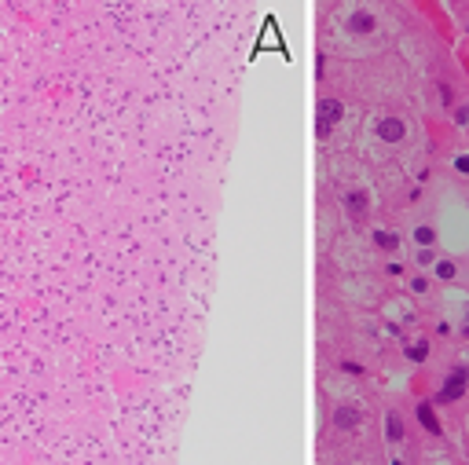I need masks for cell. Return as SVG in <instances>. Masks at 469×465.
I'll use <instances>...</instances> for the list:
<instances>
[{"label": "cell", "instance_id": "7", "mask_svg": "<svg viewBox=\"0 0 469 465\" xmlns=\"http://www.w3.org/2000/svg\"><path fill=\"white\" fill-rule=\"evenodd\" d=\"M418 421L425 425V429L433 432V436H440V432H444V429H440V421H437V414H433V407H429V403H418Z\"/></svg>", "mask_w": 469, "mask_h": 465}, {"label": "cell", "instance_id": "13", "mask_svg": "<svg viewBox=\"0 0 469 465\" xmlns=\"http://www.w3.org/2000/svg\"><path fill=\"white\" fill-rule=\"evenodd\" d=\"M433 260H437V257H433V249H421L418 253V264H433Z\"/></svg>", "mask_w": 469, "mask_h": 465}, {"label": "cell", "instance_id": "6", "mask_svg": "<svg viewBox=\"0 0 469 465\" xmlns=\"http://www.w3.org/2000/svg\"><path fill=\"white\" fill-rule=\"evenodd\" d=\"M348 30H352V33H371V30H374V15H371V11H352Z\"/></svg>", "mask_w": 469, "mask_h": 465}, {"label": "cell", "instance_id": "14", "mask_svg": "<svg viewBox=\"0 0 469 465\" xmlns=\"http://www.w3.org/2000/svg\"><path fill=\"white\" fill-rule=\"evenodd\" d=\"M454 165H458V172H469V158H458Z\"/></svg>", "mask_w": 469, "mask_h": 465}, {"label": "cell", "instance_id": "4", "mask_svg": "<svg viewBox=\"0 0 469 465\" xmlns=\"http://www.w3.org/2000/svg\"><path fill=\"white\" fill-rule=\"evenodd\" d=\"M462 392H466V370H454L444 385V399H458Z\"/></svg>", "mask_w": 469, "mask_h": 465}, {"label": "cell", "instance_id": "12", "mask_svg": "<svg viewBox=\"0 0 469 465\" xmlns=\"http://www.w3.org/2000/svg\"><path fill=\"white\" fill-rule=\"evenodd\" d=\"M437 275H440V279H454V264H451V260H440V264H437Z\"/></svg>", "mask_w": 469, "mask_h": 465}, {"label": "cell", "instance_id": "10", "mask_svg": "<svg viewBox=\"0 0 469 465\" xmlns=\"http://www.w3.org/2000/svg\"><path fill=\"white\" fill-rule=\"evenodd\" d=\"M414 238L421 242V249H429V246H433V242H437V231H433V227H425V224H421L418 231H414Z\"/></svg>", "mask_w": 469, "mask_h": 465}, {"label": "cell", "instance_id": "11", "mask_svg": "<svg viewBox=\"0 0 469 465\" xmlns=\"http://www.w3.org/2000/svg\"><path fill=\"white\" fill-rule=\"evenodd\" d=\"M407 356H411L414 363H421V359L429 356V344H411V348H407Z\"/></svg>", "mask_w": 469, "mask_h": 465}, {"label": "cell", "instance_id": "5", "mask_svg": "<svg viewBox=\"0 0 469 465\" xmlns=\"http://www.w3.org/2000/svg\"><path fill=\"white\" fill-rule=\"evenodd\" d=\"M334 425H338V429H356V425H359V410L356 407H338L334 410Z\"/></svg>", "mask_w": 469, "mask_h": 465}, {"label": "cell", "instance_id": "8", "mask_svg": "<svg viewBox=\"0 0 469 465\" xmlns=\"http://www.w3.org/2000/svg\"><path fill=\"white\" fill-rule=\"evenodd\" d=\"M385 436H388V440H404V421H400V418H396V414H385Z\"/></svg>", "mask_w": 469, "mask_h": 465}, {"label": "cell", "instance_id": "2", "mask_svg": "<svg viewBox=\"0 0 469 465\" xmlns=\"http://www.w3.org/2000/svg\"><path fill=\"white\" fill-rule=\"evenodd\" d=\"M404 121L400 117H381L378 121V140H385V143H396V140H404Z\"/></svg>", "mask_w": 469, "mask_h": 465}, {"label": "cell", "instance_id": "3", "mask_svg": "<svg viewBox=\"0 0 469 465\" xmlns=\"http://www.w3.org/2000/svg\"><path fill=\"white\" fill-rule=\"evenodd\" d=\"M345 205H348V213H352L356 220H363L367 209H371V202H367V194H363V191H348L345 194Z\"/></svg>", "mask_w": 469, "mask_h": 465}, {"label": "cell", "instance_id": "1", "mask_svg": "<svg viewBox=\"0 0 469 465\" xmlns=\"http://www.w3.org/2000/svg\"><path fill=\"white\" fill-rule=\"evenodd\" d=\"M341 121V103L338 99H323L319 103V136H330V128Z\"/></svg>", "mask_w": 469, "mask_h": 465}, {"label": "cell", "instance_id": "9", "mask_svg": "<svg viewBox=\"0 0 469 465\" xmlns=\"http://www.w3.org/2000/svg\"><path fill=\"white\" fill-rule=\"evenodd\" d=\"M374 246H378V249H396L400 238H396L392 231H374Z\"/></svg>", "mask_w": 469, "mask_h": 465}]
</instances>
